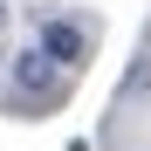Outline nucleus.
Listing matches in <instances>:
<instances>
[{"mask_svg":"<svg viewBox=\"0 0 151 151\" xmlns=\"http://www.w3.org/2000/svg\"><path fill=\"white\" fill-rule=\"evenodd\" d=\"M35 48L55 69H83V55H89V35L76 28V21H41V35H35Z\"/></svg>","mask_w":151,"mask_h":151,"instance_id":"obj_1","label":"nucleus"},{"mask_svg":"<svg viewBox=\"0 0 151 151\" xmlns=\"http://www.w3.org/2000/svg\"><path fill=\"white\" fill-rule=\"evenodd\" d=\"M14 83H21V96H41V103H55V96H62V83H55V62H48L41 48H28V55L14 62Z\"/></svg>","mask_w":151,"mask_h":151,"instance_id":"obj_2","label":"nucleus"}]
</instances>
